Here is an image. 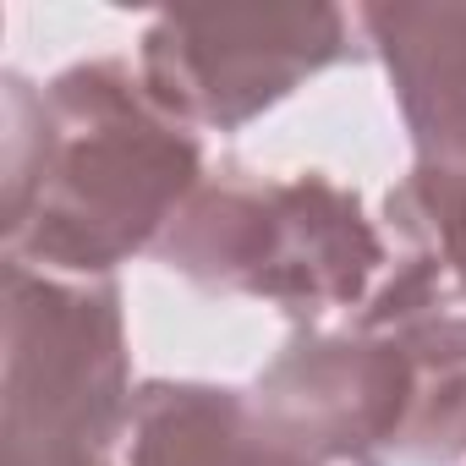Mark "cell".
<instances>
[{"instance_id": "1", "label": "cell", "mask_w": 466, "mask_h": 466, "mask_svg": "<svg viewBox=\"0 0 466 466\" xmlns=\"http://www.w3.org/2000/svg\"><path fill=\"white\" fill-rule=\"evenodd\" d=\"M203 137L181 127L132 61L99 56L34 83L0 77V258L116 280L203 187Z\"/></svg>"}, {"instance_id": "2", "label": "cell", "mask_w": 466, "mask_h": 466, "mask_svg": "<svg viewBox=\"0 0 466 466\" xmlns=\"http://www.w3.org/2000/svg\"><path fill=\"white\" fill-rule=\"evenodd\" d=\"M154 258L198 291L280 308L297 329L351 324L390 269L384 230L346 181L248 165L208 170Z\"/></svg>"}, {"instance_id": "3", "label": "cell", "mask_w": 466, "mask_h": 466, "mask_svg": "<svg viewBox=\"0 0 466 466\" xmlns=\"http://www.w3.org/2000/svg\"><path fill=\"white\" fill-rule=\"evenodd\" d=\"M132 395L121 286L6 264L0 466H121Z\"/></svg>"}, {"instance_id": "4", "label": "cell", "mask_w": 466, "mask_h": 466, "mask_svg": "<svg viewBox=\"0 0 466 466\" xmlns=\"http://www.w3.org/2000/svg\"><path fill=\"white\" fill-rule=\"evenodd\" d=\"M351 56L357 12L346 6L159 12L137 39V77L198 137H230Z\"/></svg>"}, {"instance_id": "5", "label": "cell", "mask_w": 466, "mask_h": 466, "mask_svg": "<svg viewBox=\"0 0 466 466\" xmlns=\"http://www.w3.org/2000/svg\"><path fill=\"white\" fill-rule=\"evenodd\" d=\"M248 400L286 450L319 466H379L406 422V351L351 324L291 329Z\"/></svg>"}, {"instance_id": "6", "label": "cell", "mask_w": 466, "mask_h": 466, "mask_svg": "<svg viewBox=\"0 0 466 466\" xmlns=\"http://www.w3.org/2000/svg\"><path fill=\"white\" fill-rule=\"evenodd\" d=\"M357 34L390 77L417 159L466 154V0L357 6Z\"/></svg>"}, {"instance_id": "7", "label": "cell", "mask_w": 466, "mask_h": 466, "mask_svg": "<svg viewBox=\"0 0 466 466\" xmlns=\"http://www.w3.org/2000/svg\"><path fill=\"white\" fill-rule=\"evenodd\" d=\"M121 466H319L286 450L248 390L203 379H148L132 395Z\"/></svg>"}, {"instance_id": "8", "label": "cell", "mask_w": 466, "mask_h": 466, "mask_svg": "<svg viewBox=\"0 0 466 466\" xmlns=\"http://www.w3.org/2000/svg\"><path fill=\"white\" fill-rule=\"evenodd\" d=\"M390 335L406 351V422L395 455L417 466H466V308L428 313Z\"/></svg>"}, {"instance_id": "9", "label": "cell", "mask_w": 466, "mask_h": 466, "mask_svg": "<svg viewBox=\"0 0 466 466\" xmlns=\"http://www.w3.org/2000/svg\"><path fill=\"white\" fill-rule=\"evenodd\" d=\"M384 225L400 258L428 264L466 308V154L411 159L384 198Z\"/></svg>"}]
</instances>
